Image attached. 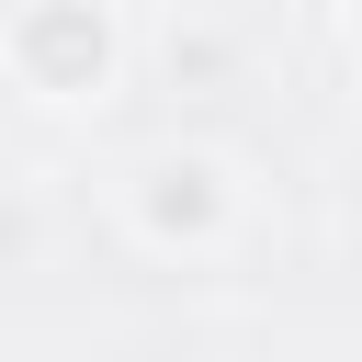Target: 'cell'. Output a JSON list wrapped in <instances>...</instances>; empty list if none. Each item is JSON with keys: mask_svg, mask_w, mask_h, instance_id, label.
<instances>
[{"mask_svg": "<svg viewBox=\"0 0 362 362\" xmlns=\"http://www.w3.org/2000/svg\"><path fill=\"white\" fill-rule=\"evenodd\" d=\"M0 68H11L23 102L90 113V102H113V79H124V11H113V0H11V11H0Z\"/></svg>", "mask_w": 362, "mask_h": 362, "instance_id": "obj_1", "label": "cell"}, {"mask_svg": "<svg viewBox=\"0 0 362 362\" xmlns=\"http://www.w3.org/2000/svg\"><path fill=\"white\" fill-rule=\"evenodd\" d=\"M249 215V181L226 147H147L124 170V238L158 260H215Z\"/></svg>", "mask_w": 362, "mask_h": 362, "instance_id": "obj_2", "label": "cell"}]
</instances>
